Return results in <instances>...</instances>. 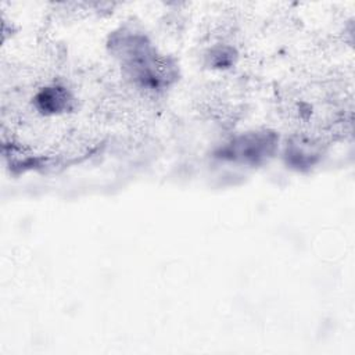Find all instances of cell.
<instances>
[{
	"label": "cell",
	"instance_id": "1",
	"mask_svg": "<svg viewBox=\"0 0 355 355\" xmlns=\"http://www.w3.org/2000/svg\"><path fill=\"white\" fill-rule=\"evenodd\" d=\"M276 147V136L273 133H250L239 137L225 148L232 159L245 162H258L268 157Z\"/></svg>",
	"mask_w": 355,
	"mask_h": 355
},
{
	"label": "cell",
	"instance_id": "2",
	"mask_svg": "<svg viewBox=\"0 0 355 355\" xmlns=\"http://www.w3.org/2000/svg\"><path fill=\"white\" fill-rule=\"evenodd\" d=\"M36 103L42 111L58 112L68 105V93L62 87H47L40 92Z\"/></svg>",
	"mask_w": 355,
	"mask_h": 355
}]
</instances>
